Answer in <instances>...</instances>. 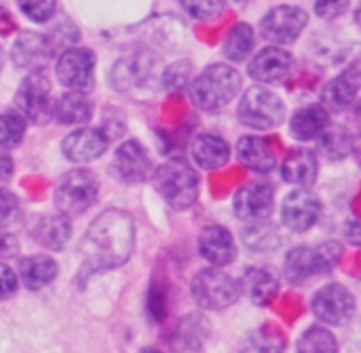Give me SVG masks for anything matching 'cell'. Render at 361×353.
<instances>
[{
	"label": "cell",
	"instance_id": "23",
	"mask_svg": "<svg viewBox=\"0 0 361 353\" xmlns=\"http://www.w3.org/2000/svg\"><path fill=\"white\" fill-rule=\"evenodd\" d=\"M330 124V115L323 104H309L296 109L289 122V133L298 141L316 140L321 131Z\"/></svg>",
	"mask_w": 361,
	"mask_h": 353
},
{
	"label": "cell",
	"instance_id": "3",
	"mask_svg": "<svg viewBox=\"0 0 361 353\" xmlns=\"http://www.w3.org/2000/svg\"><path fill=\"white\" fill-rule=\"evenodd\" d=\"M155 182L166 203L175 210L192 207L200 194V176L182 155L168 159L155 172Z\"/></svg>",
	"mask_w": 361,
	"mask_h": 353
},
{
	"label": "cell",
	"instance_id": "2",
	"mask_svg": "<svg viewBox=\"0 0 361 353\" xmlns=\"http://www.w3.org/2000/svg\"><path fill=\"white\" fill-rule=\"evenodd\" d=\"M242 87V76L228 64H212L189 85L190 101L204 112L228 106Z\"/></svg>",
	"mask_w": 361,
	"mask_h": 353
},
{
	"label": "cell",
	"instance_id": "46",
	"mask_svg": "<svg viewBox=\"0 0 361 353\" xmlns=\"http://www.w3.org/2000/svg\"><path fill=\"white\" fill-rule=\"evenodd\" d=\"M140 353H162V352L157 348H143Z\"/></svg>",
	"mask_w": 361,
	"mask_h": 353
},
{
	"label": "cell",
	"instance_id": "43",
	"mask_svg": "<svg viewBox=\"0 0 361 353\" xmlns=\"http://www.w3.org/2000/svg\"><path fill=\"white\" fill-rule=\"evenodd\" d=\"M345 237H348L349 242L355 244V246H358L360 239H361L358 219H353V221H348V225H345Z\"/></svg>",
	"mask_w": 361,
	"mask_h": 353
},
{
	"label": "cell",
	"instance_id": "34",
	"mask_svg": "<svg viewBox=\"0 0 361 353\" xmlns=\"http://www.w3.org/2000/svg\"><path fill=\"white\" fill-rule=\"evenodd\" d=\"M27 133V120L18 112L0 113V145L4 148H14L23 141Z\"/></svg>",
	"mask_w": 361,
	"mask_h": 353
},
{
	"label": "cell",
	"instance_id": "35",
	"mask_svg": "<svg viewBox=\"0 0 361 353\" xmlns=\"http://www.w3.org/2000/svg\"><path fill=\"white\" fill-rule=\"evenodd\" d=\"M183 9L200 21H214L224 13L226 0H180Z\"/></svg>",
	"mask_w": 361,
	"mask_h": 353
},
{
	"label": "cell",
	"instance_id": "9",
	"mask_svg": "<svg viewBox=\"0 0 361 353\" xmlns=\"http://www.w3.org/2000/svg\"><path fill=\"white\" fill-rule=\"evenodd\" d=\"M309 23V14L298 6L271 7L261 20V35L275 44H289L302 35L303 28Z\"/></svg>",
	"mask_w": 361,
	"mask_h": 353
},
{
	"label": "cell",
	"instance_id": "10",
	"mask_svg": "<svg viewBox=\"0 0 361 353\" xmlns=\"http://www.w3.org/2000/svg\"><path fill=\"white\" fill-rule=\"evenodd\" d=\"M312 311L323 323L344 327L355 316L356 300L351 289L341 282H331L317 289L312 299Z\"/></svg>",
	"mask_w": 361,
	"mask_h": 353
},
{
	"label": "cell",
	"instance_id": "29",
	"mask_svg": "<svg viewBox=\"0 0 361 353\" xmlns=\"http://www.w3.org/2000/svg\"><path fill=\"white\" fill-rule=\"evenodd\" d=\"M94 104L83 92H67L53 102V116L66 126H80L90 120Z\"/></svg>",
	"mask_w": 361,
	"mask_h": 353
},
{
	"label": "cell",
	"instance_id": "5",
	"mask_svg": "<svg viewBox=\"0 0 361 353\" xmlns=\"http://www.w3.org/2000/svg\"><path fill=\"white\" fill-rule=\"evenodd\" d=\"M243 285L233 275L219 268H204L194 275L190 282V295L203 309L221 311L233 306L240 299Z\"/></svg>",
	"mask_w": 361,
	"mask_h": 353
},
{
	"label": "cell",
	"instance_id": "6",
	"mask_svg": "<svg viewBox=\"0 0 361 353\" xmlns=\"http://www.w3.org/2000/svg\"><path fill=\"white\" fill-rule=\"evenodd\" d=\"M97 179L92 172L83 168L71 169L56 184L55 207L66 217L83 215L97 198Z\"/></svg>",
	"mask_w": 361,
	"mask_h": 353
},
{
	"label": "cell",
	"instance_id": "22",
	"mask_svg": "<svg viewBox=\"0 0 361 353\" xmlns=\"http://www.w3.org/2000/svg\"><path fill=\"white\" fill-rule=\"evenodd\" d=\"M282 179L295 186L309 187L316 182L319 173V162L317 157L307 148H295L286 155L281 166Z\"/></svg>",
	"mask_w": 361,
	"mask_h": 353
},
{
	"label": "cell",
	"instance_id": "40",
	"mask_svg": "<svg viewBox=\"0 0 361 353\" xmlns=\"http://www.w3.org/2000/svg\"><path fill=\"white\" fill-rule=\"evenodd\" d=\"M148 314L155 321H161L166 318V295L159 286H152L148 292Z\"/></svg>",
	"mask_w": 361,
	"mask_h": 353
},
{
	"label": "cell",
	"instance_id": "1",
	"mask_svg": "<svg viewBox=\"0 0 361 353\" xmlns=\"http://www.w3.org/2000/svg\"><path fill=\"white\" fill-rule=\"evenodd\" d=\"M136 247V226L133 217L120 208L101 212L88 225L80 242L83 268L106 272L129 261Z\"/></svg>",
	"mask_w": 361,
	"mask_h": 353
},
{
	"label": "cell",
	"instance_id": "33",
	"mask_svg": "<svg viewBox=\"0 0 361 353\" xmlns=\"http://www.w3.org/2000/svg\"><path fill=\"white\" fill-rule=\"evenodd\" d=\"M298 353H338V342L334 332L321 325L307 328L296 345Z\"/></svg>",
	"mask_w": 361,
	"mask_h": 353
},
{
	"label": "cell",
	"instance_id": "26",
	"mask_svg": "<svg viewBox=\"0 0 361 353\" xmlns=\"http://www.w3.org/2000/svg\"><path fill=\"white\" fill-rule=\"evenodd\" d=\"M32 235L35 242H39L46 249L60 251L67 246L73 237V226H71L69 217L62 214L46 215L35 222Z\"/></svg>",
	"mask_w": 361,
	"mask_h": 353
},
{
	"label": "cell",
	"instance_id": "44",
	"mask_svg": "<svg viewBox=\"0 0 361 353\" xmlns=\"http://www.w3.org/2000/svg\"><path fill=\"white\" fill-rule=\"evenodd\" d=\"M14 162L7 154H0V180H7L13 175Z\"/></svg>",
	"mask_w": 361,
	"mask_h": 353
},
{
	"label": "cell",
	"instance_id": "17",
	"mask_svg": "<svg viewBox=\"0 0 361 353\" xmlns=\"http://www.w3.org/2000/svg\"><path fill=\"white\" fill-rule=\"evenodd\" d=\"M109 136L102 129L83 127L67 134L62 141V152L73 162H90L108 150Z\"/></svg>",
	"mask_w": 361,
	"mask_h": 353
},
{
	"label": "cell",
	"instance_id": "45",
	"mask_svg": "<svg viewBox=\"0 0 361 353\" xmlns=\"http://www.w3.org/2000/svg\"><path fill=\"white\" fill-rule=\"evenodd\" d=\"M13 28H14V23L13 20H11L9 13L0 7V34H9Z\"/></svg>",
	"mask_w": 361,
	"mask_h": 353
},
{
	"label": "cell",
	"instance_id": "20",
	"mask_svg": "<svg viewBox=\"0 0 361 353\" xmlns=\"http://www.w3.org/2000/svg\"><path fill=\"white\" fill-rule=\"evenodd\" d=\"M210 337V321L201 313L185 314L173 328L171 348L176 352H197Z\"/></svg>",
	"mask_w": 361,
	"mask_h": 353
},
{
	"label": "cell",
	"instance_id": "16",
	"mask_svg": "<svg viewBox=\"0 0 361 353\" xmlns=\"http://www.w3.org/2000/svg\"><path fill=\"white\" fill-rule=\"evenodd\" d=\"M293 55L279 46H267L249 62V76L261 83H277L291 74Z\"/></svg>",
	"mask_w": 361,
	"mask_h": 353
},
{
	"label": "cell",
	"instance_id": "39",
	"mask_svg": "<svg viewBox=\"0 0 361 353\" xmlns=\"http://www.w3.org/2000/svg\"><path fill=\"white\" fill-rule=\"evenodd\" d=\"M351 0H314V11L323 20H334L348 11Z\"/></svg>",
	"mask_w": 361,
	"mask_h": 353
},
{
	"label": "cell",
	"instance_id": "24",
	"mask_svg": "<svg viewBox=\"0 0 361 353\" xmlns=\"http://www.w3.org/2000/svg\"><path fill=\"white\" fill-rule=\"evenodd\" d=\"M250 300L256 306H268L277 297L281 282L279 274L271 267H250L243 275V282Z\"/></svg>",
	"mask_w": 361,
	"mask_h": 353
},
{
	"label": "cell",
	"instance_id": "36",
	"mask_svg": "<svg viewBox=\"0 0 361 353\" xmlns=\"http://www.w3.org/2000/svg\"><path fill=\"white\" fill-rule=\"evenodd\" d=\"M21 13L34 23H46L56 11V0H18Z\"/></svg>",
	"mask_w": 361,
	"mask_h": 353
},
{
	"label": "cell",
	"instance_id": "48",
	"mask_svg": "<svg viewBox=\"0 0 361 353\" xmlns=\"http://www.w3.org/2000/svg\"><path fill=\"white\" fill-rule=\"evenodd\" d=\"M4 60H6V55H4V49H2V46H0V71H2Z\"/></svg>",
	"mask_w": 361,
	"mask_h": 353
},
{
	"label": "cell",
	"instance_id": "18",
	"mask_svg": "<svg viewBox=\"0 0 361 353\" xmlns=\"http://www.w3.org/2000/svg\"><path fill=\"white\" fill-rule=\"evenodd\" d=\"M200 254L215 267H226L236 260L235 239L231 232L222 225H208L200 233Z\"/></svg>",
	"mask_w": 361,
	"mask_h": 353
},
{
	"label": "cell",
	"instance_id": "25",
	"mask_svg": "<svg viewBox=\"0 0 361 353\" xmlns=\"http://www.w3.org/2000/svg\"><path fill=\"white\" fill-rule=\"evenodd\" d=\"M18 272H20V279L25 288L35 292V289H42L49 282L55 281L56 274H59V265L51 256L32 254V256H25L23 260H20Z\"/></svg>",
	"mask_w": 361,
	"mask_h": 353
},
{
	"label": "cell",
	"instance_id": "30",
	"mask_svg": "<svg viewBox=\"0 0 361 353\" xmlns=\"http://www.w3.org/2000/svg\"><path fill=\"white\" fill-rule=\"evenodd\" d=\"M355 147V136L342 124H328L317 136V148L321 155L330 161H342L348 157Z\"/></svg>",
	"mask_w": 361,
	"mask_h": 353
},
{
	"label": "cell",
	"instance_id": "21",
	"mask_svg": "<svg viewBox=\"0 0 361 353\" xmlns=\"http://www.w3.org/2000/svg\"><path fill=\"white\" fill-rule=\"evenodd\" d=\"M190 154L196 164L207 172L222 168L231 157V148L224 138L212 133H201L190 143Z\"/></svg>",
	"mask_w": 361,
	"mask_h": 353
},
{
	"label": "cell",
	"instance_id": "28",
	"mask_svg": "<svg viewBox=\"0 0 361 353\" xmlns=\"http://www.w3.org/2000/svg\"><path fill=\"white\" fill-rule=\"evenodd\" d=\"M361 83L360 60H355L345 71H342L324 90V99L335 108H345L356 99Z\"/></svg>",
	"mask_w": 361,
	"mask_h": 353
},
{
	"label": "cell",
	"instance_id": "37",
	"mask_svg": "<svg viewBox=\"0 0 361 353\" xmlns=\"http://www.w3.org/2000/svg\"><path fill=\"white\" fill-rule=\"evenodd\" d=\"M190 69H192V66L187 60L173 64L162 74V83H164L168 90H180V88H183L189 83Z\"/></svg>",
	"mask_w": 361,
	"mask_h": 353
},
{
	"label": "cell",
	"instance_id": "42",
	"mask_svg": "<svg viewBox=\"0 0 361 353\" xmlns=\"http://www.w3.org/2000/svg\"><path fill=\"white\" fill-rule=\"evenodd\" d=\"M20 253V242L13 233L0 232V258H14Z\"/></svg>",
	"mask_w": 361,
	"mask_h": 353
},
{
	"label": "cell",
	"instance_id": "31",
	"mask_svg": "<svg viewBox=\"0 0 361 353\" xmlns=\"http://www.w3.org/2000/svg\"><path fill=\"white\" fill-rule=\"evenodd\" d=\"M252 48L254 30L249 23H243V21L233 25L222 42V53L231 62H243L250 55Z\"/></svg>",
	"mask_w": 361,
	"mask_h": 353
},
{
	"label": "cell",
	"instance_id": "32",
	"mask_svg": "<svg viewBox=\"0 0 361 353\" xmlns=\"http://www.w3.org/2000/svg\"><path fill=\"white\" fill-rule=\"evenodd\" d=\"M243 244L249 249L257 251V253H267V251H274L281 246V233L275 228L268 219L264 221L250 222L242 233Z\"/></svg>",
	"mask_w": 361,
	"mask_h": 353
},
{
	"label": "cell",
	"instance_id": "15",
	"mask_svg": "<svg viewBox=\"0 0 361 353\" xmlns=\"http://www.w3.org/2000/svg\"><path fill=\"white\" fill-rule=\"evenodd\" d=\"M53 55L51 39L39 32H23L18 35L11 49L14 66L28 71H41Z\"/></svg>",
	"mask_w": 361,
	"mask_h": 353
},
{
	"label": "cell",
	"instance_id": "8",
	"mask_svg": "<svg viewBox=\"0 0 361 353\" xmlns=\"http://www.w3.org/2000/svg\"><path fill=\"white\" fill-rule=\"evenodd\" d=\"M51 81L42 71H32L16 90V104L21 115L34 124H46L53 116Z\"/></svg>",
	"mask_w": 361,
	"mask_h": 353
},
{
	"label": "cell",
	"instance_id": "38",
	"mask_svg": "<svg viewBox=\"0 0 361 353\" xmlns=\"http://www.w3.org/2000/svg\"><path fill=\"white\" fill-rule=\"evenodd\" d=\"M20 214V203L18 198L6 187H0V228L9 226L11 222L16 221Z\"/></svg>",
	"mask_w": 361,
	"mask_h": 353
},
{
	"label": "cell",
	"instance_id": "41",
	"mask_svg": "<svg viewBox=\"0 0 361 353\" xmlns=\"http://www.w3.org/2000/svg\"><path fill=\"white\" fill-rule=\"evenodd\" d=\"M18 288V277L13 268L0 261V300L9 299Z\"/></svg>",
	"mask_w": 361,
	"mask_h": 353
},
{
	"label": "cell",
	"instance_id": "13",
	"mask_svg": "<svg viewBox=\"0 0 361 353\" xmlns=\"http://www.w3.org/2000/svg\"><path fill=\"white\" fill-rule=\"evenodd\" d=\"M109 169L118 182L141 184L150 179L152 161L140 141L129 140L116 148Z\"/></svg>",
	"mask_w": 361,
	"mask_h": 353
},
{
	"label": "cell",
	"instance_id": "47",
	"mask_svg": "<svg viewBox=\"0 0 361 353\" xmlns=\"http://www.w3.org/2000/svg\"><path fill=\"white\" fill-rule=\"evenodd\" d=\"M233 4H236V6H247V4H250L252 0H231Z\"/></svg>",
	"mask_w": 361,
	"mask_h": 353
},
{
	"label": "cell",
	"instance_id": "7",
	"mask_svg": "<svg viewBox=\"0 0 361 353\" xmlns=\"http://www.w3.org/2000/svg\"><path fill=\"white\" fill-rule=\"evenodd\" d=\"M238 119L243 126L256 131H268L281 126L286 119L284 101L268 88L250 87L238 104Z\"/></svg>",
	"mask_w": 361,
	"mask_h": 353
},
{
	"label": "cell",
	"instance_id": "27",
	"mask_svg": "<svg viewBox=\"0 0 361 353\" xmlns=\"http://www.w3.org/2000/svg\"><path fill=\"white\" fill-rule=\"evenodd\" d=\"M288 339L281 327L264 323L250 330L240 342V353H284Z\"/></svg>",
	"mask_w": 361,
	"mask_h": 353
},
{
	"label": "cell",
	"instance_id": "4",
	"mask_svg": "<svg viewBox=\"0 0 361 353\" xmlns=\"http://www.w3.org/2000/svg\"><path fill=\"white\" fill-rule=\"evenodd\" d=\"M342 258V246L334 240L321 246H298L284 260V275L291 285H302L314 275L326 274L337 267Z\"/></svg>",
	"mask_w": 361,
	"mask_h": 353
},
{
	"label": "cell",
	"instance_id": "14",
	"mask_svg": "<svg viewBox=\"0 0 361 353\" xmlns=\"http://www.w3.org/2000/svg\"><path fill=\"white\" fill-rule=\"evenodd\" d=\"M321 214V201L312 191H291L282 201V222L291 232H309L317 222Z\"/></svg>",
	"mask_w": 361,
	"mask_h": 353
},
{
	"label": "cell",
	"instance_id": "12",
	"mask_svg": "<svg viewBox=\"0 0 361 353\" xmlns=\"http://www.w3.org/2000/svg\"><path fill=\"white\" fill-rule=\"evenodd\" d=\"M274 186L270 182L252 180V182L243 184L233 196L235 215L247 222L264 221L270 217L274 210Z\"/></svg>",
	"mask_w": 361,
	"mask_h": 353
},
{
	"label": "cell",
	"instance_id": "11",
	"mask_svg": "<svg viewBox=\"0 0 361 353\" xmlns=\"http://www.w3.org/2000/svg\"><path fill=\"white\" fill-rule=\"evenodd\" d=\"M95 53L88 48H69L56 60L55 73L60 83L73 92H90L95 78Z\"/></svg>",
	"mask_w": 361,
	"mask_h": 353
},
{
	"label": "cell",
	"instance_id": "19",
	"mask_svg": "<svg viewBox=\"0 0 361 353\" xmlns=\"http://www.w3.org/2000/svg\"><path fill=\"white\" fill-rule=\"evenodd\" d=\"M236 157L245 168L256 173H268L277 166V152L270 138L247 134L236 143Z\"/></svg>",
	"mask_w": 361,
	"mask_h": 353
}]
</instances>
